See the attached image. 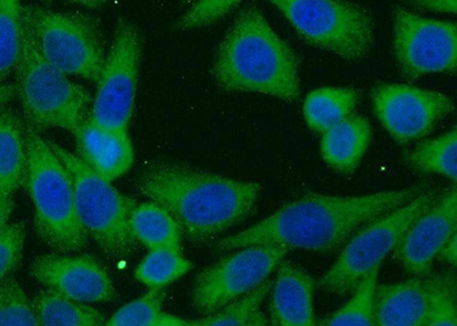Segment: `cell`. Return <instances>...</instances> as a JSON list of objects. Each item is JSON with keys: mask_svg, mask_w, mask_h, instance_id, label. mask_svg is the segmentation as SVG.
I'll return each mask as SVG.
<instances>
[{"mask_svg": "<svg viewBox=\"0 0 457 326\" xmlns=\"http://www.w3.org/2000/svg\"><path fill=\"white\" fill-rule=\"evenodd\" d=\"M428 188L411 186L350 197L304 195L248 230L220 240L215 248L232 251L251 246H279L288 250L333 251L366 223L398 209Z\"/></svg>", "mask_w": 457, "mask_h": 326, "instance_id": "cell-1", "label": "cell"}, {"mask_svg": "<svg viewBox=\"0 0 457 326\" xmlns=\"http://www.w3.org/2000/svg\"><path fill=\"white\" fill-rule=\"evenodd\" d=\"M137 189L169 212L191 242H211L250 217L259 201V182L235 180L221 174L174 162L146 167Z\"/></svg>", "mask_w": 457, "mask_h": 326, "instance_id": "cell-2", "label": "cell"}, {"mask_svg": "<svg viewBox=\"0 0 457 326\" xmlns=\"http://www.w3.org/2000/svg\"><path fill=\"white\" fill-rule=\"evenodd\" d=\"M212 75L224 91L287 102L300 97L299 59L254 7L242 12L224 36Z\"/></svg>", "mask_w": 457, "mask_h": 326, "instance_id": "cell-3", "label": "cell"}, {"mask_svg": "<svg viewBox=\"0 0 457 326\" xmlns=\"http://www.w3.org/2000/svg\"><path fill=\"white\" fill-rule=\"evenodd\" d=\"M24 136L27 166L23 186L34 204L37 234L60 254L79 252L87 244V235L77 217L71 175L48 140L26 121Z\"/></svg>", "mask_w": 457, "mask_h": 326, "instance_id": "cell-4", "label": "cell"}, {"mask_svg": "<svg viewBox=\"0 0 457 326\" xmlns=\"http://www.w3.org/2000/svg\"><path fill=\"white\" fill-rule=\"evenodd\" d=\"M14 71L15 93L27 124L38 130L56 128L73 133L91 118V96L45 60L23 16L21 47Z\"/></svg>", "mask_w": 457, "mask_h": 326, "instance_id": "cell-5", "label": "cell"}, {"mask_svg": "<svg viewBox=\"0 0 457 326\" xmlns=\"http://www.w3.org/2000/svg\"><path fill=\"white\" fill-rule=\"evenodd\" d=\"M51 149L71 175L77 217L87 238L96 240L110 258L121 260L136 250L137 240L129 228V213L136 203L122 196L77 155L48 140Z\"/></svg>", "mask_w": 457, "mask_h": 326, "instance_id": "cell-6", "label": "cell"}, {"mask_svg": "<svg viewBox=\"0 0 457 326\" xmlns=\"http://www.w3.org/2000/svg\"><path fill=\"white\" fill-rule=\"evenodd\" d=\"M302 39L348 63H359L374 45V21L364 7L345 0H268Z\"/></svg>", "mask_w": 457, "mask_h": 326, "instance_id": "cell-7", "label": "cell"}, {"mask_svg": "<svg viewBox=\"0 0 457 326\" xmlns=\"http://www.w3.org/2000/svg\"><path fill=\"white\" fill-rule=\"evenodd\" d=\"M439 190L428 188L411 202L366 223L343 248L318 287L336 295H348L374 267L395 250L411 223L439 197Z\"/></svg>", "mask_w": 457, "mask_h": 326, "instance_id": "cell-8", "label": "cell"}, {"mask_svg": "<svg viewBox=\"0 0 457 326\" xmlns=\"http://www.w3.org/2000/svg\"><path fill=\"white\" fill-rule=\"evenodd\" d=\"M22 16L45 60L67 76L99 79L107 55L96 18L37 6H22Z\"/></svg>", "mask_w": 457, "mask_h": 326, "instance_id": "cell-9", "label": "cell"}, {"mask_svg": "<svg viewBox=\"0 0 457 326\" xmlns=\"http://www.w3.org/2000/svg\"><path fill=\"white\" fill-rule=\"evenodd\" d=\"M142 38L136 23L120 19L97 79L91 120L108 128L128 130L136 104Z\"/></svg>", "mask_w": 457, "mask_h": 326, "instance_id": "cell-10", "label": "cell"}, {"mask_svg": "<svg viewBox=\"0 0 457 326\" xmlns=\"http://www.w3.org/2000/svg\"><path fill=\"white\" fill-rule=\"evenodd\" d=\"M238 250L204 269L195 279L191 299L202 315H211L254 290L289 252L279 246H251Z\"/></svg>", "mask_w": 457, "mask_h": 326, "instance_id": "cell-11", "label": "cell"}, {"mask_svg": "<svg viewBox=\"0 0 457 326\" xmlns=\"http://www.w3.org/2000/svg\"><path fill=\"white\" fill-rule=\"evenodd\" d=\"M394 54L400 75L407 81L430 73H454L456 24L422 18L403 6H395Z\"/></svg>", "mask_w": 457, "mask_h": 326, "instance_id": "cell-12", "label": "cell"}, {"mask_svg": "<svg viewBox=\"0 0 457 326\" xmlns=\"http://www.w3.org/2000/svg\"><path fill=\"white\" fill-rule=\"evenodd\" d=\"M371 102L379 123L400 146L427 137L455 108L443 93L407 84H378Z\"/></svg>", "mask_w": 457, "mask_h": 326, "instance_id": "cell-13", "label": "cell"}, {"mask_svg": "<svg viewBox=\"0 0 457 326\" xmlns=\"http://www.w3.org/2000/svg\"><path fill=\"white\" fill-rule=\"evenodd\" d=\"M456 230L457 193L453 186L408 228L395 247V259L411 275H430L432 263Z\"/></svg>", "mask_w": 457, "mask_h": 326, "instance_id": "cell-14", "label": "cell"}, {"mask_svg": "<svg viewBox=\"0 0 457 326\" xmlns=\"http://www.w3.org/2000/svg\"><path fill=\"white\" fill-rule=\"evenodd\" d=\"M30 275L48 290L79 303L104 304L116 296L108 272L91 255L37 256L32 261Z\"/></svg>", "mask_w": 457, "mask_h": 326, "instance_id": "cell-15", "label": "cell"}, {"mask_svg": "<svg viewBox=\"0 0 457 326\" xmlns=\"http://www.w3.org/2000/svg\"><path fill=\"white\" fill-rule=\"evenodd\" d=\"M72 134L77 156L107 180H116L132 167L134 149L128 130L108 128L89 118Z\"/></svg>", "mask_w": 457, "mask_h": 326, "instance_id": "cell-16", "label": "cell"}, {"mask_svg": "<svg viewBox=\"0 0 457 326\" xmlns=\"http://www.w3.org/2000/svg\"><path fill=\"white\" fill-rule=\"evenodd\" d=\"M314 280L292 261H281L271 287L270 322L276 326H313Z\"/></svg>", "mask_w": 457, "mask_h": 326, "instance_id": "cell-17", "label": "cell"}, {"mask_svg": "<svg viewBox=\"0 0 457 326\" xmlns=\"http://www.w3.org/2000/svg\"><path fill=\"white\" fill-rule=\"evenodd\" d=\"M427 317V276L377 288L375 325L426 326Z\"/></svg>", "mask_w": 457, "mask_h": 326, "instance_id": "cell-18", "label": "cell"}, {"mask_svg": "<svg viewBox=\"0 0 457 326\" xmlns=\"http://www.w3.org/2000/svg\"><path fill=\"white\" fill-rule=\"evenodd\" d=\"M371 140L367 118L350 115L322 133V160L337 172L350 175L358 169Z\"/></svg>", "mask_w": 457, "mask_h": 326, "instance_id": "cell-19", "label": "cell"}, {"mask_svg": "<svg viewBox=\"0 0 457 326\" xmlns=\"http://www.w3.org/2000/svg\"><path fill=\"white\" fill-rule=\"evenodd\" d=\"M27 166L24 121L10 110L0 112V198H13L23 186Z\"/></svg>", "mask_w": 457, "mask_h": 326, "instance_id": "cell-20", "label": "cell"}, {"mask_svg": "<svg viewBox=\"0 0 457 326\" xmlns=\"http://www.w3.org/2000/svg\"><path fill=\"white\" fill-rule=\"evenodd\" d=\"M134 238L149 250H181L182 230L164 207L149 202L134 205L129 213Z\"/></svg>", "mask_w": 457, "mask_h": 326, "instance_id": "cell-21", "label": "cell"}, {"mask_svg": "<svg viewBox=\"0 0 457 326\" xmlns=\"http://www.w3.org/2000/svg\"><path fill=\"white\" fill-rule=\"evenodd\" d=\"M32 305L40 326H100L107 322L104 313L91 305L48 288L40 291Z\"/></svg>", "mask_w": 457, "mask_h": 326, "instance_id": "cell-22", "label": "cell"}, {"mask_svg": "<svg viewBox=\"0 0 457 326\" xmlns=\"http://www.w3.org/2000/svg\"><path fill=\"white\" fill-rule=\"evenodd\" d=\"M359 100L357 91L345 88H321L307 96L303 115L310 129L324 133L326 130L353 115Z\"/></svg>", "mask_w": 457, "mask_h": 326, "instance_id": "cell-23", "label": "cell"}, {"mask_svg": "<svg viewBox=\"0 0 457 326\" xmlns=\"http://www.w3.org/2000/svg\"><path fill=\"white\" fill-rule=\"evenodd\" d=\"M457 132L452 129L431 140L420 142L405 154V162L420 173L438 174L456 181Z\"/></svg>", "mask_w": 457, "mask_h": 326, "instance_id": "cell-24", "label": "cell"}, {"mask_svg": "<svg viewBox=\"0 0 457 326\" xmlns=\"http://www.w3.org/2000/svg\"><path fill=\"white\" fill-rule=\"evenodd\" d=\"M271 280H264L254 290L231 301L218 312L194 321L195 326H264L269 321L262 307L265 297L270 293Z\"/></svg>", "mask_w": 457, "mask_h": 326, "instance_id": "cell-25", "label": "cell"}, {"mask_svg": "<svg viewBox=\"0 0 457 326\" xmlns=\"http://www.w3.org/2000/svg\"><path fill=\"white\" fill-rule=\"evenodd\" d=\"M191 268L193 263L183 256L181 250L157 248L138 263L134 276L150 288H164L185 276Z\"/></svg>", "mask_w": 457, "mask_h": 326, "instance_id": "cell-26", "label": "cell"}, {"mask_svg": "<svg viewBox=\"0 0 457 326\" xmlns=\"http://www.w3.org/2000/svg\"><path fill=\"white\" fill-rule=\"evenodd\" d=\"M374 267L354 288L348 303L321 322V325H375V293H377L379 269Z\"/></svg>", "mask_w": 457, "mask_h": 326, "instance_id": "cell-27", "label": "cell"}, {"mask_svg": "<svg viewBox=\"0 0 457 326\" xmlns=\"http://www.w3.org/2000/svg\"><path fill=\"white\" fill-rule=\"evenodd\" d=\"M21 30V0H0V85L18 63Z\"/></svg>", "mask_w": 457, "mask_h": 326, "instance_id": "cell-28", "label": "cell"}, {"mask_svg": "<svg viewBox=\"0 0 457 326\" xmlns=\"http://www.w3.org/2000/svg\"><path fill=\"white\" fill-rule=\"evenodd\" d=\"M428 317L426 326L457 325V288L453 272L428 275Z\"/></svg>", "mask_w": 457, "mask_h": 326, "instance_id": "cell-29", "label": "cell"}, {"mask_svg": "<svg viewBox=\"0 0 457 326\" xmlns=\"http://www.w3.org/2000/svg\"><path fill=\"white\" fill-rule=\"evenodd\" d=\"M40 326L34 305L18 280L0 282V326Z\"/></svg>", "mask_w": 457, "mask_h": 326, "instance_id": "cell-30", "label": "cell"}, {"mask_svg": "<svg viewBox=\"0 0 457 326\" xmlns=\"http://www.w3.org/2000/svg\"><path fill=\"white\" fill-rule=\"evenodd\" d=\"M164 288H150L145 296L122 305L105 322L108 326H156L162 313Z\"/></svg>", "mask_w": 457, "mask_h": 326, "instance_id": "cell-31", "label": "cell"}, {"mask_svg": "<svg viewBox=\"0 0 457 326\" xmlns=\"http://www.w3.org/2000/svg\"><path fill=\"white\" fill-rule=\"evenodd\" d=\"M243 0H195L178 20L177 29L193 30L219 21L234 11Z\"/></svg>", "mask_w": 457, "mask_h": 326, "instance_id": "cell-32", "label": "cell"}, {"mask_svg": "<svg viewBox=\"0 0 457 326\" xmlns=\"http://www.w3.org/2000/svg\"><path fill=\"white\" fill-rule=\"evenodd\" d=\"M24 243L26 227L23 223H7L0 230V282L18 268L22 258Z\"/></svg>", "mask_w": 457, "mask_h": 326, "instance_id": "cell-33", "label": "cell"}, {"mask_svg": "<svg viewBox=\"0 0 457 326\" xmlns=\"http://www.w3.org/2000/svg\"><path fill=\"white\" fill-rule=\"evenodd\" d=\"M411 6L436 13L455 14L456 0H405Z\"/></svg>", "mask_w": 457, "mask_h": 326, "instance_id": "cell-34", "label": "cell"}, {"mask_svg": "<svg viewBox=\"0 0 457 326\" xmlns=\"http://www.w3.org/2000/svg\"><path fill=\"white\" fill-rule=\"evenodd\" d=\"M456 234L453 235L452 238L448 239V242L445 244L442 250H440L438 256H436V258L445 261V263L451 264V266H456Z\"/></svg>", "mask_w": 457, "mask_h": 326, "instance_id": "cell-35", "label": "cell"}, {"mask_svg": "<svg viewBox=\"0 0 457 326\" xmlns=\"http://www.w3.org/2000/svg\"><path fill=\"white\" fill-rule=\"evenodd\" d=\"M156 326H195V323L194 321L181 319V317L162 312Z\"/></svg>", "mask_w": 457, "mask_h": 326, "instance_id": "cell-36", "label": "cell"}, {"mask_svg": "<svg viewBox=\"0 0 457 326\" xmlns=\"http://www.w3.org/2000/svg\"><path fill=\"white\" fill-rule=\"evenodd\" d=\"M13 209V198H0V230L7 225Z\"/></svg>", "mask_w": 457, "mask_h": 326, "instance_id": "cell-37", "label": "cell"}, {"mask_svg": "<svg viewBox=\"0 0 457 326\" xmlns=\"http://www.w3.org/2000/svg\"><path fill=\"white\" fill-rule=\"evenodd\" d=\"M15 96L14 85H0V108L4 107Z\"/></svg>", "mask_w": 457, "mask_h": 326, "instance_id": "cell-38", "label": "cell"}, {"mask_svg": "<svg viewBox=\"0 0 457 326\" xmlns=\"http://www.w3.org/2000/svg\"><path fill=\"white\" fill-rule=\"evenodd\" d=\"M67 2L80 7L96 8L109 3L110 0H67Z\"/></svg>", "mask_w": 457, "mask_h": 326, "instance_id": "cell-39", "label": "cell"}, {"mask_svg": "<svg viewBox=\"0 0 457 326\" xmlns=\"http://www.w3.org/2000/svg\"><path fill=\"white\" fill-rule=\"evenodd\" d=\"M179 2L185 4V5H193L195 0H179Z\"/></svg>", "mask_w": 457, "mask_h": 326, "instance_id": "cell-40", "label": "cell"}, {"mask_svg": "<svg viewBox=\"0 0 457 326\" xmlns=\"http://www.w3.org/2000/svg\"><path fill=\"white\" fill-rule=\"evenodd\" d=\"M40 2L45 4V5H48V4H51L53 2V0H40Z\"/></svg>", "mask_w": 457, "mask_h": 326, "instance_id": "cell-41", "label": "cell"}]
</instances>
